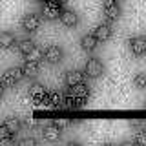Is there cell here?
I'll list each match as a JSON object with an SVG mask.
<instances>
[{
	"mask_svg": "<svg viewBox=\"0 0 146 146\" xmlns=\"http://www.w3.org/2000/svg\"><path fill=\"white\" fill-rule=\"evenodd\" d=\"M62 13V4L57 2V0H46L42 6V17L46 20H57L60 18Z\"/></svg>",
	"mask_w": 146,
	"mask_h": 146,
	"instance_id": "cell-1",
	"label": "cell"
},
{
	"mask_svg": "<svg viewBox=\"0 0 146 146\" xmlns=\"http://www.w3.org/2000/svg\"><path fill=\"white\" fill-rule=\"evenodd\" d=\"M22 77H26L22 68H9V70L2 75V86L4 88H11V86H15V84L20 82Z\"/></svg>",
	"mask_w": 146,
	"mask_h": 146,
	"instance_id": "cell-2",
	"label": "cell"
},
{
	"mask_svg": "<svg viewBox=\"0 0 146 146\" xmlns=\"http://www.w3.org/2000/svg\"><path fill=\"white\" fill-rule=\"evenodd\" d=\"M84 73L90 79H97V77H100L104 73V64L100 62L99 58H90L84 66Z\"/></svg>",
	"mask_w": 146,
	"mask_h": 146,
	"instance_id": "cell-3",
	"label": "cell"
},
{
	"mask_svg": "<svg viewBox=\"0 0 146 146\" xmlns=\"http://www.w3.org/2000/svg\"><path fill=\"white\" fill-rule=\"evenodd\" d=\"M128 44H130V49L135 57L146 55V36H131L128 40Z\"/></svg>",
	"mask_w": 146,
	"mask_h": 146,
	"instance_id": "cell-4",
	"label": "cell"
},
{
	"mask_svg": "<svg viewBox=\"0 0 146 146\" xmlns=\"http://www.w3.org/2000/svg\"><path fill=\"white\" fill-rule=\"evenodd\" d=\"M40 27V17L35 15V13H27L22 18V29L27 31V33H33Z\"/></svg>",
	"mask_w": 146,
	"mask_h": 146,
	"instance_id": "cell-5",
	"label": "cell"
},
{
	"mask_svg": "<svg viewBox=\"0 0 146 146\" xmlns=\"http://www.w3.org/2000/svg\"><path fill=\"white\" fill-rule=\"evenodd\" d=\"M102 9H104V15H106L108 20H117L119 15H121V7H119L117 0H104Z\"/></svg>",
	"mask_w": 146,
	"mask_h": 146,
	"instance_id": "cell-6",
	"label": "cell"
},
{
	"mask_svg": "<svg viewBox=\"0 0 146 146\" xmlns=\"http://www.w3.org/2000/svg\"><path fill=\"white\" fill-rule=\"evenodd\" d=\"M44 57H46V60L49 64H58L62 60V57H64V51L58 48V46H48L46 51H44Z\"/></svg>",
	"mask_w": 146,
	"mask_h": 146,
	"instance_id": "cell-7",
	"label": "cell"
},
{
	"mask_svg": "<svg viewBox=\"0 0 146 146\" xmlns=\"http://www.w3.org/2000/svg\"><path fill=\"white\" fill-rule=\"evenodd\" d=\"M84 77H86L84 71L70 70V71H66V75H64V82H66L68 88H71V86H75V84H80V82H84Z\"/></svg>",
	"mask_w": 146,
	"mask_h": 146,
	"instance_id": "cell-8",
	"label": "cell"
},
{
	"mask_svg": "<svg viewBox=\"0 0 146 146\" xmlns=\"http://www.w3.org/2000/svg\"><path fill=\"white\" fill-rule=\"evenodd\" d=\"M42 102L46 104L48 108H62V102H64V95L58 93V91H51L44 97Z\"/></svg>",
	"mask_w": 146,
	"mask_h": 146,
	"instance_id": "cell-9",
	"label": "cell"
},
{
	"mask_svg": "<svg viewBox=\"0 0 146 146\" xmlns=\"http://www.w3.org/2000/svg\"><path fill=\"white\" fill-rule=\"evenodd\" d=\"M90 86L88 84H84V82H80V84H75V86H71L70 88V95H73L75 99H80V100H86L90 97Z\"/></svg>",
	"mask_w": 146,
	"mask_h": 146,
	"instance_id": "cell-10",
	"label": "cell"
},
{
	"mask_svg": "<svg viewBox=\"0 0 146 146\" xmlns=\"http://www.w3.org/2000/svg\"><path fill=\"white\" fill-rule=\"evenodd\" d=\"M60 22L66 27H75L79 24V17H77V13L73 11V9H62L60 13Z\"/></svg>",
	"mask_w": 146,
	"mask_h": 146,
	"instance_id": "cell-11",
	"label": "cell"
},
{
	"mask_svg": "<svg viewBox=\"0 0 146 146\" xmlns=\"http://www.w3.org/2000/svg\"><path fill=\"white\" fill-rule=\"evenodd\" d=\"M60 133H62V128L55 122V124H49V126H46L44 128V131H42V135H44V139L46 141H58L60 139Z\"/></svg>",
	"mask_w": 146,
	"mask_h": 146,
	"instance_id": "cell-12",
	"label": "cell"
},
{
	"mask_svg": "<svg viewBox=\"0 0 146 146\" xmlns=\"http://www.w3.org/2000/svg\"><path fill=\"white\" fill-rule=\"evenodd\" d=\"M48 95V91H46V88L40 82H35V84L29 86V97L35 100V102H42L44 97Z\"/></svg>",
	"mask_w": 146,
	"mask_h": 146,
	"instance_id": "cell-13",
	"label": "cell"
},
{
	"mask_svg": "<svg viewBox=\"0 0 146 146\" xmlns=\"http://www.w3.org/2000/svg\"><path fill=\"white\" fill-rule=\"evenodd\" d=\"M95 36L99 38V42H106L111 36V26L110 24H99L95 27Z\"/></svg>",
	"mask_w": 146,
	"mask_h": 146,
	"instance_id": "cell-14",
	"label": "cell"
},
{
	"mask_svg": "<svg viewBox=\"0 0 146 146\" xmlns=\"http://www.w3.org/2000/svg\"><path fill=\"white\" fill-rule=\"evenodd\" d=\"M97 44H99V38L95 36V33L93 35H84L80 38V46H82L84 51H93V49L97 48Z\"/></svg>",
	"mask_w": 146,
	"mask_h": 146,
	"instance_id": "cell-15",
	"label": "cell"
},
{
	"mask_svg": "<svg viewBox=\"0 0 146 146\" xmlns=\"http://www.w3.org/2000/svg\"><path fill=\"white\" fill-rule=\"evenodd\" d=\"M22 70H24V75L27 79H35L36 75H38V62H31V60H26V64L22 66Z\"/></svg>",
	"mask_w": 146,
	"mask_h": 146,
	"instance_id": "cell-16",
	"label": "cell"
},
{
	"mask_svg": "<svg viewBox=\"0 0 146 146\" xmlns=\"http://www.w3.org/2000/svg\"><path fill=\"white\" fill-rule=\"evenodd\" d=\"M13 44H17L15 35H13V33H9V31H4V33L0 35V46L7 49V48H11Z\"/></svg>",
	"mask_w": 146,
	"mask_h": 146,
	"instance_id": "cell-17",
	"label": "cell"
},
{
	"mask_svg": "<svg viewBox=\"0 0 146 146\" xmlns=\"http://www.w3.org/2000/svg\"><path fill=\"white\" fill-rule=\"evenodd\" d=\"M24 57H26V60H31V62H40V60H44V58H46L44 57V51L40 48H36V46L27 55H24Z\"/></svg>",
	"mask_w": 146,
	"mask_h": 146,
	"instance_id": "cell-18",
	"label": "cell"
},
{
	"mask_svg": "<svg viewBox=\"0 0 146 146\" xmlns=\"http://www.w3.org/2000/svg\"><path fill=\"white\" fill-rule=\"evenodd\" d=\"M33 48H35V42L31 38H22L20 42H18V51H20L22 55H27Z\"/></svg>",
	"mask_w": 146,
	"mask_h": 146,
	"instance_id": "cell-19",
	"label": "cell"
},
{
	"mask_svg": "<svg viewBox=\"0 0 146 146\" xmlns=\"http://www.w3.org/2000/svg\"><path fill=\"white\" fill-rule=\"evenodd\" d=\"M4 124H6V126L9 128V131H11L13 135H15L17 131L20 130V126H22V124H20V121H18L17 117H7V119H6V122H4Z\"/></svg>",
	"mask_w": 146,
	"mask_h": 146,
	"instance_id": "cell-20",
	"label": "cell"
},
{
	"mask_svg": "<svg viewBox=\"0 0 146 146\" xmlns=\"http://www.w3.org/2000/svg\"><path fill=\"white\" fill-rule=\"evenodd\" d=\"M133 86L139 90L146 88V73H137V75L133 77Z\"/></svg>",
	"mask_w": 146,
	"mask_h": 146,
	"instance_id": "cell-21",
	"label": "cell"
},
{
	"mask_svg": "<svg viewBox=\"0 0 146 146\" xmlns=\"http://www.w3.org/2000/svg\"><path fill=\"white\" fill-rule=\"evenodd\" d=\"M35 144H36V141L31 139V137H26V139L18 141V146H35Z\"/></svg>",
	"mask_w": 146,
	"mask_h": 146,
	"instance_id": "cell-22",
	"label": "cell"
},
{
	"mask_svg": "<svg viewBox=\"0 0 146 146\" xmlns=\"http://www.w3.org/2000/svg\"><path fill=\"white\" fill-rule=\"evenodd\" d=\"M135 143L137 144H146V130H143V131H139V133H137Z\"/></svg>",
	"mask_w": 146,
	"mask_h": 146,
	"instance_id": "cell-23",
	"label": "cell"
},
{
	"mask_svg": "<svg viewBox=\"0 0 146 146\" xmlns=\"http://www.w3.org/2000/svg\"><path fill=\"white\" fill-rule=\"evenodd\" d=\"M11 137H7V139H0V146H13V144H15V139H11Z\"/></svg>",
	"mask_w": 146,
	"mask_h": 146,
	"instance_id": "cell-24",
	"label": "cell"
},
{
	"mask_svg": "<svg viewBox=\"0 0 146 146\" xmlns=\"http://www.w3.org/2000/svg\"><path fill=\"white\" fill-rule=\"evenodd\" d=\"M57 124L60 126V128H66V126H70V124H71V121H70V119H58Z\"/></svg>",
	"mask_w": 146,
	"mask_h": 146,
	"instance_id": "cell-25",
	"label": "cell"
},
{
	"mask_svg": "<svg viewBox=\"0 0 146 146\" xmlns=\"http://www.w3.org/2000/svg\"><path fill=\"white\" fill-rule=\"evenodd\" d=\"M57 2H60V4H66V2H68V0H57Z\"/></svg>",
	"mask_w": 146,
	"mask_h": 146,
	"instance_id": "cell-26",
	"label": "cell"
},
{
	"mask_svg": "<svg viewBox=\"0 0 146 146\" xmlns=\"http://www.w3.org/2000/svg\"><path fill=\"white\" fill-rule=\"evenodd\" d=\"M144 108H146V100H144Z\"/></svg>",
	"mask_w": 146,
	"mask_h": 146,
	"instance_id": "cell-27",
	"label": "cell"
}]
</instances>
